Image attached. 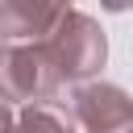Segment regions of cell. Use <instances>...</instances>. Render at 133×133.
Segmentation results:
<instances>
[{"label":"cell","instance_id":"277c9868","mask_svg":"<svg viewBox=\"0 0 133 133\" xmlns=\"http://www.w3.org/2000/svg\"><path fill=\"white\" fill-rule=\"evenodd\" d=\"M71 12V4H46V0H4L0 8V33L4 46H29V42H46L62 17Z\"/></svg>","mask_w":133,"mask_h":133},{"label":"cell","instance_id":"7a4b0ae2","mask_svg":"<svg viewBox=\"0 0 133 133\" xmlns=\"http://www.w3.org/2000/svg\"><path fill=\"white\" fill-rule=\"evenodd\" d=\"M0 87H4V104L25 108V104H46L58 96L62 75L46 50V42H29V46H4L0 58Z\"/></svg>","mask_w":133,"mask_h":133},{"label":"cell","instance_id":"5b68a950","mask_svg":"<svg viewBox=\"0 0 133 133\" xmlns=\"http://www.w3.org/2000/svg\"><path fill=\"white\" fill-rule=\"evenodd\" d=\"M75 108H66L62 100H46V104H25L12 108L4 104V133H75Z\"/></svg>","mask_w":133,"mask_h":133},{"label":"cell","instance_id":"6da1fadb","mask_svg":"<svg viewBox=\"0 0 133 133\" xmlns=\"http://www.w3.org/2000/svg\"><path fill=\"white\" fill-rule=\"evenodd\" d=\"M46 50H50L62 83H79L83 87L91 75H100L104 58H108V37H104V29H100L96 17L71 8L62 17V25L46 37Z\"/></svg>","mask_w":133,"mask_h":133},{"label":"cell","instance_id":"3957f363","mask_svg":"<svg viewBox=\"0 0 133 133\" xmlns=\"http://www.w3.org/2000/svg\"><path fill=\"white\" fill-rule=\"evenodd\" d=\"M75 121L83 133H133V96L116 83L75 87Z\"/></svg>","mask_w":133,"mask_h":133}]
</instances>
